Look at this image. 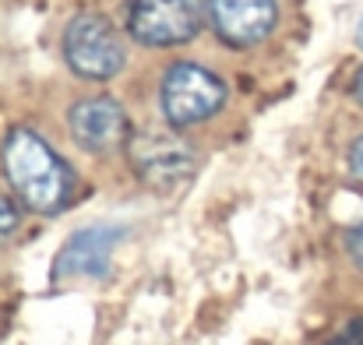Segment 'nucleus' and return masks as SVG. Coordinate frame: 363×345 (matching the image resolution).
I'll use <instances>...</instances> for the list:
<instances>
[{"mask_svg": "<svg viewBox=\"0 0 363 345\" xmlns=\"http://www.w3.org/2000/svg\"><path fill=\"white\" fill-rule=\"evenodd\" d=\"M0 169H4L7 191L21 201L25 212H35V215H60L64 208H71L78 194L74 169L53 152V145L39 130L25 123L4 134Z\"/></svg>", "mask_w": 363, "mask_h": 345, "instance_id": "nucleus-1", "label": "nucleus"}, {"mask_svg": "<svg viewBox=\"0 0 363 345\" xmlns=\"http://www.w3.org/2000/svg\"><path fill=\"white\" fill-rule=\"evenodd\" d=\"M127 28H121L103 11H78L64 25V60L82 81H113L127 67Z\"/></svg>", "mask_w": 363, "mask_h": 345, "instance_id": "nucleus-2", "label": "nucleus"}, {"mask_svg": "<svg viewBox=\"0 0 363 345\" xmlns=\"http://www.w3.org/2000/svg\"><path fill=\"white\" fill-rule=\"evenodd\" d=\"M226 99H230L226 81L212 67L194 64V60L169 64L159 81V110H162V120L169 123V130H187V127H198L219 116Z\"/></svg>", "mask_w": 363, "mask_h": 345, "instance_id": "nucleus-3", "label": "nucleus"}, {"mask_svg": "<svg viewBox=\"0 0 363 345\" xmlns=\"http://www.w3.org/2000/svg\"><path fill=\"white\" fill-rule=\"evenodd\" d=\"M127 166L141 180V187L155 194H173L198 173V155L187 141H180L173 130H134L127 148Z\"/></svg>", "mask_w": 363, "mask_h": 345, "instance_id": "nucleus-4", "label": "nucleus"}, {"mask_svg": "<svg viewBox=\"0 0 363 345\" xmlns=\"http://www.w3.org/2000/svg\"><path fill=\"white\" fill-rule=\"evenodd\" d=\"M208 25L205 0H127L123 28L138 46L169 50L201 35Z\"/></svg>", "mask_w": 363, "mask_h": 345, "instance_id": "nucleus-5", "label": "nucleus"}, {"mask_svg": "<svg viewBox=\"0 0 363 345\" xmlns=\"http://www.w3.org/2000/svg\"><path fill=\"white\" fill-rule=\"evenodd\" d=\"M71 137L89 155H113L130 141V116L113 96H82L67 110Z\"/></svg>", "mask_w": 363, "mask_h": 345, "instance_id": "nucleus-6", "label": "nucleus"}, {"mask_svg": "<svg viewBox=\"0 0 363 345\" xmlns=\"http://www.w3.org/2000/svg\"><path fill=\"white\" fill-rule=\"evenodd\" d=\"M208 28L230 50H254L279 25V0H205Z\"/></svg>", "mask_w": 363, "mask_h": 345, "instance_id": "nucleus-7", "label": "nucleus"}, {"mask_svg": "<svg viewBox=\"0 0 363 345\" xmlns=\"http://www.w3.org/2000/svg\"><path fill=\"white\" fill-rule=\"evenodd\" d=\"M123 239V230L113 222H96L78 230L53 261V282H89L110 271L113 250Z\"/></svg>", "mask_w": 363, "mask_h": 345, "instance_id": "nucleus-8", "label": "nucleus"}, {"mask_svg": "<svg viewBox=\"0 0 363 345\" xmlns=\"http://www.w3.org/2000/svg\"><path fill=\"white\" fill-rule=\"evenodd\" d=\"M21 201L11 191H0V247H7L21 230Z\"/></svg>", "mask_w": 363, "mask_h": 345, "instance_id": "nucleus-9", "label": "nucleus"}, {"mask_svg": "<svg viewBox=\"0 0 363 345\" xmlns=\"http://www.w3.org/2000/svg\"><path fill=\"white\" fill-rule=\"evenodd\" d=\"M346 169H350V176L363 187V134L353 137V145H350V152H346Z\"/></svg>", "mask_w": 363, "mask_h": 345, "instance_id": "nucleus-10", "label": "nucleus"}, {"mask_svg": "<svg viewBox=\"0 0 363 345\" xmlns=\"http://www.w3.org/2000/svg\"><path fill=\"white\" fill-rule=\"evenodd\" d=\"M346 250H350V257H353V264L363 271V219L353 226V230L346 232Z\"/></svg>", "mask_w": 363, "mask_h": 345, "instance_id": "nucleus-11", "label": "nucleus"}, {"mask_svg": "<svg viewBox=\"0 0 363 345\" xmlns=\"http://www.w3.org/2000/svg\"><path fill=\"white\" fill-rule=\"evenodd\" d=\"M325 345H363V321H353L342 335H335L332 342H325Z\"/></svg>", "mask_w": 363, "mask_h": 345, "instance_id": "nucleus-12", "label": "nucleus"}, {"mask_svg": "<svg viewBox=\"0 0 363 345\" xmlns=\"http://www.w3.org/2000/svg\"><path fill=\"white\" fill-rule=\"evenodd\" d=\"M350 96H353V103L363 110V64L357 67V74H353V85H350Z\"/></svg>", "mask_w": 363, "mask_h": 345, "instance_id": "nucleus-13", "label": "nucleus"}, {"mask_svg": "<svg viewBox=\"0 0 363 345\" xmlns=\"http://www.w3.org/2000/svg\"><path fill=\"white\" fill-rule=\"evenodd\" d=\"M357 43L363 46V21H360V28H357Z\"/></svg>", "mask_w": 363, "mask_h": 345, "instance_id": "nucleus-14", "label": "nucleus"}]
</instances>
